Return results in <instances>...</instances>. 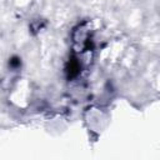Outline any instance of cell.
Here are the masks:
<instances>
[{
	"label": "cell",
	"instance_id": "cell-1",
	"mask_svg": "<svg viewBox=\"0 0 160 160\" xmlns=\"http://www.w3.org/2000/svg\"><path fill=\"white\" fill-rule=\"evenodd\" d=\"M68 72H69V76H70V78L78 75V72H79V64H78L76 60H70V61H69Z\"/></svg>",
	"mask_w": 160,
	"mask_h": 160
},
{
	"label": "cell",
	"instance_id": "cell-2",
	"mask_svg": "<svg viewBox=\"0 0 160 160\" xmlns=\"http://www.w3.org/2000/svg\"><path fill=\"white\" fill-rule=\"evenodd\" d=\"M10 64H11V66H14V68H16L18 65H20V60H19L18 58H12V60L10 61Z\"/></svg>",
	"mask_w": 160,
	"mask_h": 160
}]
</instances>
